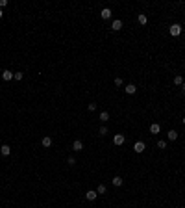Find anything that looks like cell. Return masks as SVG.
I'll return each instance as SVG.
<instances>
[{"label": "cell", "mask_w": 185, "mask_h": 208, "mask_svg": "<svg viewBox=\"0 0 185 208\" xmlns=\"http://www.w3.org/2000/svg\"><path fill=\"white\" fill-rule=\"evenodd\" d=\"M144 149H146V145H144V141H137V143L133 145V151H135L137 154H141V152H144Z\"/></svg>", "instance_id": "obj_1"}, {"label": "cell", "mask_w": 185, "mask_h": 208, "mask_svg": "<svg viewBox=\"0 0 185 208\" xmlns=\"http://www.w3.org/2000/svg\"><path fill=\"white\" fill-rule=\"evenodd\" d=\"M180 34H182V24H172V26H170V35L178 37Z\"/></svg>", "instance_id": "obj_2"}, {"label": "cell", "mask_w": 185, "mask_h": 208, "mask_svg": "<svg viewBox=\"0 0 185 208\" xmlns=\"http://www.w3.org/2000/svg\"><path fill=\"white\" fill-rule=\"evenodd\" d=\"M100 17L104 19V21H108V19H111V9H109V7H104V9L100 11Z\"/></svg>", "instance_id": "obj_3"}, {"label": "cell", "mask_w": 185, "mask_h": 208, "mask_svg": "<svg viewBox=\"0 0 185 208\" xmlns=\"http://www.w3.org/2000/svg\"><path fill=\"white\" fill-rule=\"evenodd\" d=\"M124 141H126V138L122 134H117L115 138H113V143H115V145H124Z\"/></svg>", "instance_id": "obj_4"}, {"label": "cell", "mask_w": 185, "mask_h": 208, "mask_svg": "<svg viewBox=\"0 0 185 208\" xmlns=\"http://www.w3.org/2000/svg\"><path fill=\"white\" fill-rule=\"evenodd\" d=\"M96 197H98V193H96L94 190H89L87 193H85V199H87V201H94Z\"/></svg>", "instance_id": "obj_5"}, {"label": "cell", "mask_w": 185, "mask_h": 208, "mask_svg": "<svg viewBox=\"0 0 185 208\" xmlns=\"http://www.w3.org/2000/svg\"><path fill=\"white\" fill-rule=\"evenodd\" d=\"M124 91L128 93V95H135V93H137V88H135L133 84H128V85H126V89H124Z\"/></svg>", "instance_id": "obj_6"}, {"label": "cell", "mask_w": 185, "mask_h": 208, "mask_svg": "<svg viewBox=\"0 0 185 208\" xmlns=\"http://www.w3.org/2000/svg\"><path fill=\"white\" fill-rule=\"evenodd\" d=\"M72 149H74V151H76V152L83 151V143H81L80 139H76V141H74V143H72Z\"/></svg>", "instance_id": "obj_7"}, {"label": "cell", "mask_w": 185, "mask_h": 208, "mask_svg": "<svg viewBox=\"0 0 185 208\" xmlns=\"http://www.w3.org/2000/svg\"><path fill=\"white\" fill-rule=\"evenodd\" d=\"M9 152H11L9 145H2V147H0V154H2V156H9Z\"/></svg>", "instance_id": "obj_8"}, {"label": "cell", "mask_w": 185, "mask_h": 208, "mask_svg": "<svg viewBox=\"0 0 185 208\" xmlns=\"http://www.w3.org/2000/svg\"><path fill=\"white\" fill-rule=\"evenodd\" d=\"M120 28H122V21H119V19H117V21L111 22V30H115V32H117V30H120Z\"/></svg>", "instance_id": "obj_9"}, {"label": "cell", "mask_w": 185, "mask_h": 208, "mask_svg": "<svg viewBox=\"0 0 185 208\" xmlns=\"http://www.w3.org/2000/svg\"><path fill=\"white\" fill-rule=\"evenodd\" d=\"M13 74L15 73H11V71H7V69H4V73H2V78H4V80H11V78H13Z\"/></svg>", "instance_id": "obj_10"}, {"label": "cell", "mask_w": 185, "mask_h": 208, "mask_svg": "<svg viewBox=\"0 0 185 208\" xmlns=\"http://www.w3.org/2000/svg\"><path fill=\"white\" fill-rule=\"evenodd\" d=\"M159 130H161V127L157 123H152L150 125V132H152V134H159Z\"/></svg>", "instance_id": "obj_11"}, {"label": "cell", "mask_w": 185, "mask_h": 208, "mask_svg": "<svg viewBox=\"0 0 185 208\" xmlns=\"http://www.w3.org/2000/svg\"><path fill=\"white\" fill-rule=\"evenodd\" d=\"M43 147H52V138H48V136H46V138H43Z\"/></svg>", "instance_id": "obj_12"}, {"label": "cell", "mask_w": 185, "mask_h": 208, "mask_svg": "<svg viewBox=\"0 0 185 208\" xmlns=\"http://www.w3.org/2000/svg\"><path fill=\"white\" fill-rule=\"evenodd\" d=\"M113 186L120 188V186H122V178H120V176H113Z\"/></svg>", "instance_id": "obj_13"}, {"label": "cell", "mask_w": 185, "mask_h": 208, "mask_svg": "<svg viewBox=\"0 0 185 208\" xmlns=\"http://www.w3.org/2000/svg\"><path fill=\"white\" fill-rule=\"evenodd\" d=\"M183 82H185V80H183V76H182V74L174 76V84H176V85H183Z\"/></svg>", "instance_id": "obj_14"}, {"label": "cell", "mask_w": 185, "mask_h": 208, "mask_svg": "<svg viewBox=\"0 0 185 208\" xmlns=\"http://www.w3.org/2000/svg\"><path fill=\"white\" fill-rule=\"evenodd\" d=\"M168 139H170V141L178 139V132H176V130H168Z\"/></svg>", "instance_id": "obj_15"}, {"label": "cell", "mask_w": 185, "mask_h": 208, "mask_svg": "<svg viewBox=\"0 0 185 208\" xmlns=\"http://www.w3.org/2000/svg\"><path fill=\"white\" fill-rule=\"evenodd\" d=\"M100 121H102V123L109 121V113H108V112H102V113H100Z\"/></svg>", "instance_id": "obj_16"}, {"label": "cell", "mask_w": 185, "mask_h": 208, "mask_svg": "<svg viewBox=\"0 0 185 208\" xmlns=\"http://www.w3.org/2000/svg\"><path fill=\"white\" fill-rule=\"evenodd\" d=\"M137 19H139V24H146V22H148L146 15H143V13H141V15H139V17H137Z\"/></svg>", "instance_id": "obj_17"}, {"label": "cell", "mask_w": 185, "mask_h": 208, "mask_svg": "<svg viewBox=\"0 0 185 208\" xmlns=\"http://www.w3.org/2000/svg\"><path fill=\"white\" fill-rule=\"evenodd\" d=\"M96 193H106V186L104 184H100V186L96 188Z\"/></svg>", "instance_id": "obj_18"}, {"label": "cell", "mask_w": 185, "mask_h": 208, "mask_svg": "<svg viewBox=\"0 0 185 208\" xmlns=\"http://www.w3.org/2000/svg\"><path fill=\"white\" fill-rule=\"evenodd\" d=\"M108 134V128L106 127H100V130H98V136H106Z\"/></svg>", "instance_id": "obj_19"}, {"label": "cell", "mask_w": 185, "mask_h": 208, "mask_svg": "<svg viewBox=\"0 0 185 208\" xmlns=\"http://www.w3.org/2000/svg\"><path fill=\"white\" fill-rule=\"evenodd\" d=\"M157 147H159V149H165V147H167V141L159 139V141H157Z\"/></svg>", "instance_id": "obj_20"}, {"label": "cell", "mask_w": 185, "mask_h": 208, "mask_svg": "<svg viewBox=\"0 0 185 208\" xmlns=\"http://www.w3.org/2000/svg\"><path fill=\"white\" fill-rule=\"evenodd\" d=\"M22 76H24L22 73H15V74H13V78H15V80H22Z\"/></svg>", "instance_id": "obj_21"}, {"label": "cell", "mask_w": 185, "mask_h": 208, "mask_svg": "<svg viewBox=\"0 0 185 208\" xmlns=\"http://www.w3.org/2000/svg\"><path fill=\"white\" fill-rule=\"evenodd\" d=\"M87 110H89V112H94V110H96V104H94V102H91V104L87 106Z\"/></svg>", "instance_id": "obj_22"}, {"label": "cell", "mask_w": 185, "mask_h": 208, "mask_svg": "<svg viewBox=\"0 0 185 208\" xmlns=\"http://www.w3.org/2000/svg\"><path fill=\"white\" fill-rule=\"evenodd\" d=\"M6 6H7V0H0V9H4Z\"/></svg>", "instance_id": "obj_23"}, {"label": "cell", "mask_w": 185, "mask_h": 208, "mask_svg": "<svg viewBox=\"0 0 185 208\" xmlns=\"http://www.w3.org/2000/svg\"><path fill=\"white\" fill-rule=\"evenodd\" d=\"M115 85H122V78H115Z\"/></svg>", "instance_id": "obj_24"}, {"label": "cell", "mask_w": 185, "mask_h": 208, "mask_svg": "<svg viewBox=\"0 0 185 208\" xmlns=\"http://www.w3.org/2000/svg\"><path fill=\"white\" fill-rule=\"evenodd\" d=\"M74 164H76V160H74L72 156H70V158H69V166H74Z\"/></svg>", "instance_id": "obj_25"}, {"label": "cell", "mask_w": 185, "mask_h": 208, "mask_svg": "<svg viewBox=\"0 0 185 208\" xmlns=\"http://www.w3.org/2000/svg\"><path fill=\"white\" fill-rule=\"evenodd\" d=\"M182 91H185V82H183V85H182Z\"/></svg>", "instance_id": "obj_26"}, {"label": "cell", "mask_w": 185, "mask_h": 208, "mask_svg": "<svg viewBox=\"0 0 185 208\" xmlns=\"http://www.w3.org/2000/svg\"><path fill=\"white\" fill-rule=\"evenodd\" d=\"M2 15H4V13H2V9H0V19H2Z\"/></svg>", "instance_id": "obj_27"}, {"label": "cell", "mask_w": 185, "mask_h": 208, "mask_svg": "<svg viewBox=\"0 0 185 208\" xmlns=\"http://www.w3.org/2000/svg\"><path fill=\"white\" fill-rule=\"evenodd\" d=\"M183 125H185V117H183Z\"/></svg>", "instance_id": "obj_28"}]
</instances>
